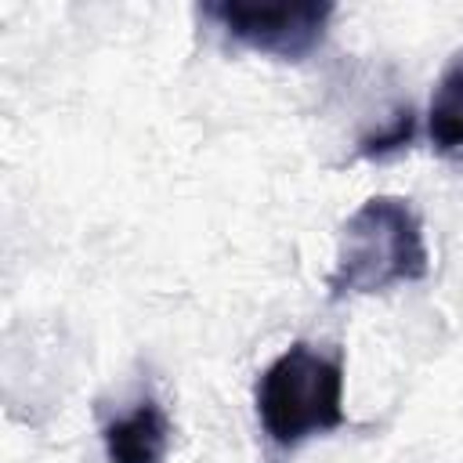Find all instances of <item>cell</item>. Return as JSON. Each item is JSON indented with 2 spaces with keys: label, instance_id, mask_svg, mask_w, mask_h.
I'll list each match as a JSON object with an SVG mask.
<instances>
[{
  "label": "cell",
  "instance_id": "1",
  "mask_svg": "<svg viewBox=\"0 0 463 463\" xmlns=\"http://www.w3.org/2000/svg\"><path fill=\"white\" fill-rule=\"evenodd\" d=\"M430 271L423 224L409 199L373 195L344 224L336 264L329 271L333 297L380 293L398 282H420Z\"/></svg>",
  "mask_w": 463,
  "mask_h": 463
},
{
  "label": "cell",
  "instance_id": "2",
  "mask_svg": "<svg viewBox=\"0 0 463 463\" xmlns=\"http://www.w3.org/2000/svg\"><path fill=\"white\" fill-rule=\"evenodd\" d=\"M257 416L279 449L344 423V365L311 344L286 347L257 380Z\"/></svg>",
  "mask_w": 463,
  "mask_h": 463
},
{
  "label": "cell",
  "instance_id": "3",
  "mask_svg": "<svg viewBox=\"0 0 463 463\" xmlns=\"http://www.w3.org/2000/svg\"><path fill=\"white\" fill-rule=\"evenodd\" d=\"M206 18H213L235 43L282 58L300 61L311 54L326 25L333 18V4L326 0H279V4H257V0H217L203 7Z\"/></svg>",
  "mask_w": 463,
  "mask_h": 463
},
{
  "label": "cell",
  "instance_id": "4",
  "mask_svg": "<svg viewBox=\"0 0 463 463\" xmlns=\"http://www.w3.org/2000/svg\"><path fill=\"white\" fill-rule=\"evenodd\" d=\"M101 441L109 463H163L170 449V420L159 402L141 398L130 412L105 423Z\"/></svg>",
  "mask_w": 463,
  "mask_h": 463
},
{
  "label": "cell",
  "instance_id": "5",
  "mask_svg": "<svg viewBox=\"0 0 463 463\" xmlns=\"http://www.w3.org/2000/svg\"><path fill=\"white\" fill-rule=\"evenodd\" d=\"M430 141L441 152H463V61H456L430 98Z\"/></svg>",
  "mask_w": 463,
  "mask_h": 463
},
{
  "label": "cell",
  "instance_id": "6",
  "mask_svg": "<svg viewBox=\"0 0 463 463\" xmlns=\"http://www.w3.org/2000/svg\"><path fill=\"white\" fill-rule=\"evenodd\" d=\"M412 137V112L405 109V112H398V119H394V127H387V130H380V134H373L369 141H365V156H383V152H391V148H398V145H405Z\"/></svg>",
  "mask_w": 463,
  "mask_h": 463
}]
</instances>
